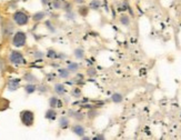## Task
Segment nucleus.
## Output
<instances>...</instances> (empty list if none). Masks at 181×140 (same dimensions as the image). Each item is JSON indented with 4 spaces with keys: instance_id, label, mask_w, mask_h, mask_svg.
<instances>
[{
    "instance_id": "obj_2",
    "label": "nucleus",
    "mask_w": 181,
    "mask_h": 140,
    "mask_svg": "<svg viewBox=\"0 0 181 140\" xmlns=\"http://www.w3.org/2000/svg\"><path fill=\"white\" fill-rule=\"evenodd\" d=\"M9 61L15 66H20V65H26V59L23 55L18 50H11L9 53Z\"/></svg>"
},
{
    "instance_id": "obj_11",
    "label": "nucleus",
    "mask_w": 181,
    "mask_h": 140,
    "mask_svg": "<svg viewBox=\"0 0 181 140\" xmlns=\"http://www.w3.org/2000/svg\"><path fill=\"white\" fill-rule=\"evenodd\" d=\"M69 126H70V120L68 117H61L59 119V127L61 129H67Z\"/></svg>"
},
{
    "instance_id": "obj_22",
    "label": "nucleus",
    "mask_w": 181,
    "mask_h": 140,
    "mask_svg": "<svg viewBox=\"0 0 181 140\" xmlns=\"http://www.w3.org/2000/svg\"><path fill=\"white\" fill-rule=\"evenodd\" d=\"M71 95H72V97H75V98H79V97L81 96V90H80L79 88H73L72 91H71Z\"/></svg>"
},
{
    "instance_id": "obj_3",
    "label": "nucleus",
    "mask_w": 181,
    "mask_h": 140,
    "mask_svg": "<svg viewBox=\"0 0 181 140\" xmlns=\"http://www.w3.org/2000/svg\"><path fill=\"white\" fill-rule=\"evenodd\" d=\"M20 120L26 127H31L35 122V114L31 110H23L20 112Z\"/></svg>"
},
{
    "instance_id": "obj_24",
    "label": "nucleus",
    "mask_w": 181,
    "mask_h": 140,
    "mask_svg": "<svg viewBox=\"0 0 181 140\" xmlns=\"http://www.w3.org/2000/svg\"><path fill=\"white\" fill-rule=\"evenodd\" d=\"M38 89H39V90H40L41 92H42V93H44V92H46V91L48 90V88H47V87H44V86H40V87H39Z\"/></svg>"
},
{
    "instance_id": "obj_16",
    "label": "nucleus",
    "mask_w": 181,
    "mask_h": 140,
    "mask_svg": "<svg viewBox=\"0 0 181 140\" xmlns=\"http://www.w3.org/2000/svg\"><path fill=\"white\" fill-rule=\"evenodd\" d=\"M100 7H101V2L99 0H91L89 4V9H92V10H98Z\"/></svg>"
},
{
    "instance_id": "obj_20",
    "label": "nucleus",
    "mask_w": 181,
    "mask_h": 140,
    "mask_svg": "<svg viewBox=\"0 0 181 140\" xmlns=\"http://www.w3.org/2000/svg\"><path fill=\"white\" fill-rule=\"evenodd\" d=\"M47 57L49 59H57V58H59V55L57 53L56 50H54V49H49L47 52Z\"/></svg>"
},
{
    "instance_id": "obj_23",
    "label": "nucleus",
    "mask_w": 181,
    "mask_h": 140,
    "mask_svg": "<svg viewBox=\"0 0 181 140\" xmlns=\"http://www.w3.org/2000/svg\"><path fill=\"white\" fill-rule=\"evenodd\" d=\"M87 75H88V76H90V77H94V76H96V75H97V71H96V69H94V68H90V69L87 70Z\"/></svg>"
},
{
    "instance_id": "obj_9",
    "label": "nucleus",
    "mask_w": 181,
    "mask_h": 140,
    "mask_svg": "<svg viewBox=\"0 0 181 140\" xmlns=\"http://www.w3.org/2000/svg\"><path fill=\"white\" fill-rule=\"evenodd\" d=\"M44 117H46V119H48V120H56L57 119V111L54 110V108H50V109H48L47 111H46V114H44Z\"/></svg>"
},
{
    "instance_id": "obj_10",
    "label": "nucleus",
    "mask_w": 181,
    "mask_h": 140,
    "mask_svg": "<svg viewBox=\"0 0 181 140\" xmlns=\"http://www.w3.org/2000/svg\"><path fill=\"white\" fill-rule=\"evenodd\" d=\"M58 77L61 79H68L70 77V71L68 68H60L58 70Z\"/></svg>"
},
{
    "instance_id": "obj_18",
    "label": "nucleus",
    "mask_w": 181,
    "mask_h": 140,
    "mask_svg": "<svg viewBox=\"0 0 181 140\" xmlns=\"http://www.w3.org/2000/svg\"><path fill=\"white\" fill-rule=\"evenodd\" d=\"M67 68L69 69V71H70V72H77V71L79 70L80 66L77 62H69Z\"/></svg>"
},
{
    "instance_id": "obj_1",
    "label": "nucleus",
    "mask_w": 181,
    "mask_h": 140,
    "mask_svg": "<svg viewBox=\"0 0 181 140\" xmlns=\"http://www.w3.org/2000/svg\"><path fill=\"white\" fill-rule=\"evenodd\" d=\"M12 19H14L16 25H18V26L20 27L26 26V25H28V22H29V16L22 10L16 11L15 14H14V16H12Z\"/></svg>"
},
{
    "instance_id": "obj_12",
    "label": "nucleus",
    "mask_w": 181,
    "mask_h": 140,
    "mask_svg": "<svg viewBox=\"0 0 181 140\" xmlns=\"http://www.w3.org/2000/svg\"><path fill=\"white\" fill-rule=\"evenodd\" d=\"M37 90V86L35 84H31V82H28L27 85L25 86V91L30 95V93H33V92Z\"/></svg>"
},
{
    "instance_id": "obj_15",
    "label": "nucleus",
    "mask_w": 181,
    "mask_h": 140,
    "mask_svg": "<svg viewBox=\"0 0 181 140\" xmlns=\"http://www.w3.org/2000/svg\"><path fill=\"white\" fill-rule=\"evenodd\" d=\"M78 14H79L80 16H82V17H87L88 14H89V7H86V6L81 5V6L78 8Z\"/></svg>"
},
{
    "instance_id": "obj_21",
    "label": "nucleus",
    "mask_w": 181,
    "mask_h": 140,
    "mask_svg": "<svg viewBox=\"0 0 181 140\" xmlns=\"http://www.w3.org/2000/svg\"><path fill=\"white\" fill-rule=\"evenodd\" d=\"M44 18V11H39V12H36L35 15L32 16L33 21H40Z\"/></svg>"
},
{
    "instance_id": "obj_19",
    "label": "nucleus",
    "mask_w": 181,
    "mask_h": 140,
    "mask_svg": "<svg viewBox=\"0 0 181 140\" xmlns=\"http://www.w3.org/2000/svg\"><path fill=\"white\" fill-rule=\"evenodd\" d=\"M73 55L76 57L77 59H82L84 57V50L82 48H77L75 51H73Z\"/></svg>"
},
{
    "instance_id": "obj_13",
    "label": "nucleus",
    "mask_w": 181,
    "mask_h": 140,
    "mask_svg": "<svg viewBox=\"0 0 181 140\" xmlns=\"http://www.w3.org/2000/svg\"><path fill=\"white\" fill-rule=\"evenodd\" d=\"M23 79H25L27 82H31V84H35V82L38 81V79H37L36 76H35L33 74H30V72L26 74L25 76H23Z\"/></svg>"
},
{
    "instance_id": "obj_26",
    "label": "nucleus",
    "mask_w": 181,
    "mask_h": 140,
    "mask_svg": "<svg viewBox=\"0 0 181 140\" xmlns=\"http://www.w3.org/2000/svg\"><path fill=\"white\" fill-rule=\"evenodd\" d=\"M84 1H86V0H75V2H76L77 5H83Z\"/></svg>"
},
{
    "instance_id": "obj_14",
    "label": "nucleus",
    "mask_w": 181,
    "mask_h": 140,
    "mask_svg": "<svg viewBox=\"0 0 181 140\" xmlns=\"http://www.w3.org/2000/svg\"><path fill=\"white\" fill-rule=\"evenodd\" d=\"M120 23L122 25V26H124V27H129L130 26V18H129V16H127V15H122L121 17H120Z\"/></svg>"
},
{
    "instance_id": "obj_7",
    "label": "nucleus",
    "mask_w": 181,
    "mask_h": 140,
    "mask_svg": "<svg viewBox=\"0 0 181 140\" xmlns=\"http://www.w3.org/2000/svg\"><path fill=\"white\" fill-rule=\"evenodd\" d=\"M20 86V79H10L8 82V89L10 91H15Z\"/></svg>"
},
{
    "instance_id": "obj_8",
    "label": "nucleus",
    "mask_w": 181,
    "mask_h": 140,
    "mask_svg": "<svg viewBox=\"0 0 181 140\" xmlns=\"http://www.w3.org/2000/svg\"><path fill=\"white\" fill-rule=\"evenodd\" d=\"M49 106H50V108H59L62 106V102L58 97H50L49 98Z\"/></svg>"
},
{
    "instance_id": "obj_17",
    "label": "nucleus",
    "mask_w": 181,
    "mask_h": 140,
    "mask_svg": "<svg viewBox=\"0 0 181 140\" xmlns=\"http://www.w3.org/2000/svg\"><path fill=\"white\" fill-rule=\"evenodd\" d=\"M123 97L121 93H119V92H115L112 96H111V100H112L115 103H120L121 101H122Z\"/></svg>"
},
{
    "instance_id": "obj_25",
    "label": "nucleus",
    "mask_w": 181,
    "mask_h": 140,
    "mask_svg": "<svg viewBox=\"0 0 181 140\" xmlns=\"http://www.w3.org/2000/svg\"><path fill=\"white\" fill-rule=\"evenodd\" d=\"M35 57H36V58H42V57H44V53L40 51H37L36 53H35Z\"/></svg>"
},
{
    "instance_id": "obj_27",
    "label": "nucleus",
    "mask_w": 181,
    "mask_h": 140,
    "mask_svg": "<svg viewBox=\"0 0 181 140\" xmlns=\"http://www.w3.org/2000/svg\"><path fill=\"white\" fill-rule=\"evenodd\" d=\"M94 139H105V136L103 135H98L97 137H94Z\"/></svg>"
},
{
    "instance_id": "obj_6",
    "label": "nucleus",
    "mask_w": 181,
    "mask_h": 140,
    "mask_svg": "<svg viewBox=\"0 0 181 140\" xmlns=\"http://www.w3.org/2000/svg\"><path fill=\"white\" fill-rule=\"evenodd\" d=\"M54 92L58 95V96L62 97L66 95V92H67V90H66V87L65 85H62V84H56L54 87Z\"/></svg>"
},
{
    "instance_id": "obj_5",
    "label": "nucleus",
    "mask_w": 181,
    "mask_h": 140,
    "mask_svg": "<svg viewBox=\"0 0 181 140\" xmlns=\"http://www.w3.org/2000/svg\"><path fill=\"white\" fill-rule=\"evenodd\" d=\"M71 130H72V132L75 133V135H77L78 137H83L86 135V128L81 125H73Z\"/></svg>"
},
{
    "instance_id": "obj_28",
    "label": "nucleus",
    "mask_w": 181,
    "mask_h": 140,
    "mask_svg": "<svg viewBox=\"0 0 181 140\" xmlns=\"http://www.w3.org/2000/svg\"><path fill=\"white\" fill-rule=\"evenodd\" d=\"M41 1H42V4L44 5H47V4H49V1H50V0H41Z\"/></svg>"
},
{
    "instance_id": "obj_4",
    "label": "nucleus",
    "mask_w": 181,
    "mask_h": 140,
    "mask_svg": "<svg viewBox=\"0 0 181 140\" xmlns=\"http://www.w3.org/2000/svg\"><path fill=\"white\" fill-rule=\"evenodd\" d=\"M26 44H27V35L23 31H17L12 37V44L17 48H20L23 47Z\"/></svg>"
}]
</instances>
